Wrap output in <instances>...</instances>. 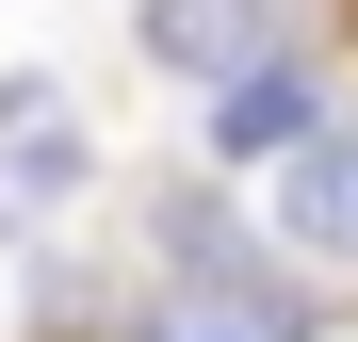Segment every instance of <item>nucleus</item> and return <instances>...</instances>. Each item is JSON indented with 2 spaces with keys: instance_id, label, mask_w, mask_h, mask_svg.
Returning <instances> with one entry per match:
<instances>
[{
  "instance_id": "obj_1",
  "label": "nucleus",
  "mask_w": 358,
  "mask_h": 342,
  "mask_svg": "<svg viewBox=\"0 0 358 342\" xmlns=\"http://www.w3.org/2000/svg\"><path fill=\"white\" fill-rule=\"evenodd\" d=\"M261 245H277L293 277H326V294H358V114H326V131L277 163V196H261Z\"/></svg>"
},
{
  "instance_id": "obj_6",
  "label": "nucleus",
  "mask_w": 358,
  "mask_h": 342,
  "mask_svg": "<svg viewBox=\"0 0 358 342\" xmlns=\"http://www.w3.org/2000/svg\"><path fill=\"white\" fill-rule=\"evenodd\" d=\"M0 180H17V196H82V180H98L82 114L49 98V82H0Z\"/></svg>"
},
{
  "instance_id": "obj_3",
  "label": "nucleus",
  "mask_w": 358,
  "mask_h": 342,
  "mask_svg": "<svg viewBox=\"0 0 358 342\" xmlns=\"http://www.w3.org/2000/svg\"><path fill=\"white\" fill-rule=\"evenodd\" d=\"M326 114H342V98H326V66H310V49L277 33L261 66H228V82L196 98V131H212V163H293V147L326 131Z\"/></svg>"
},
{
  "instance_id": "obj_4",
  "label": "nucleus",
  "mask_w": 358,
  "mask_h": 342,
  "mask_svg": "<svg viewBox=\"0 0 358 342\" xmlns=\"http://www.w3.org/2000/svg\"><path fill=\"white\" fill-rule=\"evenodd\" d=\"M277 33H293V0H131V49H147V82H179V98H212L228 66H261Z\"/></svg>"
},
{
  "instance_id": "obj_5",
  "label": "nucleus",
  "mask_w": 358,
  "mask_h": 342,
  "mask_svg": "<svg viewBox=\"0 0 358 342\" xmlns=\"http://www.w3.org/2000/svg\"><path fill=\"white\" fill-rule=\"evenodd\" d=\"M277 245H261V212H228L212 180H179V196H147V294H212V277H261Z\"/></svg>"
},
{
  "instance_id": "obj_2",
  "label": "nucleus",
  "mask_w": 358,
  "mask_h": 342,
  "mask_svg": "<svg viewBox=\"0 0 358 342\" xmlns=\"http://www.w3.org/2000/svg\"><path fill=\"white\" fill-rule=\"evenodd\" d=\"M326 326H342V294H326V277L261 261V277H212V294H147L114 342H326Z\"/></svg>"
}]
</instances>
